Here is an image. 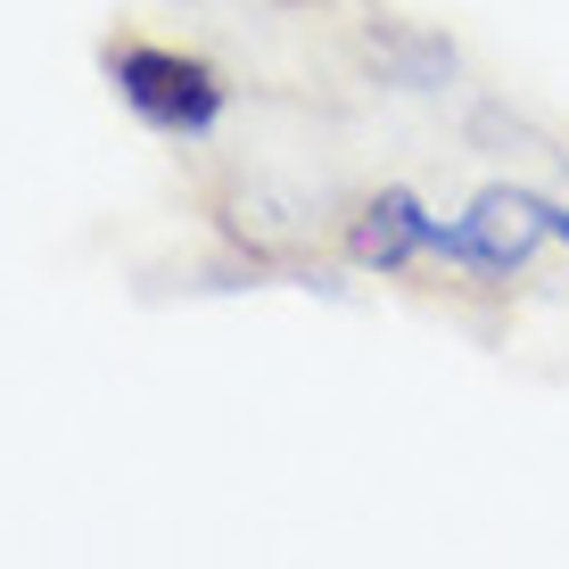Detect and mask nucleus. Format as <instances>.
I'll list each match as a JSON object with an SVG mask.
<instances>
[{
  "instance_id": "obj_1",
  "label": "nucleus",
  "mask_w": 569,
  "mask_h": 569,
  "mask_svg": "<svg viewBox=\"0 0 569 569\" xmlns=\"http://www.w3.org/2000/svg\"><path fill=\"white\" fill-rule=\"evenodd\" d=\"M545 231H561V214L545 199H528V190H487L455 231L446 223L429 231V248H446V257H462L479 272H512V264H528V248H537Z\"/></svg>"
},
{
  "instance_id": "obj_3",
  "label": "nucleus",
  "mask_w": 569,
  "mask_h": 569,
  "mask_svg": "<svg viewBox=\"0 0 569 569\" xmlns=\"http://www.w3.org/2000/svg\"><path fill=\"white\" fill-rule=\"evenodd\" d=\"M429 231H438V223H429V214L405 199V190H380V199L363 207V223H356V240H347V248H356V264L397 272L413 248H429Z\"/></svg>"
},
{
  "instance_id": "obj_4",
  "label": "nucleus",
  "mask_w": 569,
  "mask_h": 569,
  "mask_svg": "<svg viewBox=\"0 0 569 569\" xmlns=\"http://www.w3.org/2000/svg\"><path fill=\"white\" fill-rule=\"evenodd\" d=\"M561 240H569V214H561Z\"/></svg>"
},
{
  "instance_id": "obj_2",
  "label": "nucleus",
  "mask_w": 569,
  "mask_h": 569,
  "mask_svg": "<svg viewBox=\"0 0 569 569\" xmlns=\"http://www.w3.org/2000/svg\"><path fill=\"white\" fill-rule=\"evenodd\" d=\"M116 91H124L149 124H166V132H207L214 108H223L214 74L199 67V58H182V50H124L116 58Z\"/></svg>"
}]
</instances>
